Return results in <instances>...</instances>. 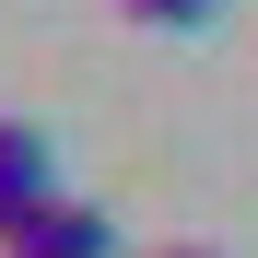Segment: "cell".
<instances>
[{"instance_id": "6da1fadb", "label": "cell", "mask_w": 258, "mask_h": 258, "mask_svg": "<svg viewBox=\"0 0 258 258\" xmlns=\"http://www.w3.org/2000/svg\"><path fill=\"white\" fill-rule=\"evenodd\" d=\"M0 258H117V223H106L94 200H59V188H47L12 235H0Z\"/></svg>"}, {"instance_id": "7a4b0ae2", "label": "cell", "mask_w": 258, "mask_h": 258, "mask_svg": "<svg viewBox=\"0 0 258 258\" xmlns=\"http://www.w3.org/2000/svg\"><path fill=\"white\" fill-rule=\"evenodd\" d=\"M47 188H59V164H47V129H35V117H0V235H12V223H24Z\"/></svg>"}, {"instance_id": "3957f363", "label": "cell", "mask_w": 258, "mask_h": 258, "mask_svg": "<svg viewBox=\"0 0 258 258\" xmlns=\"http://www.w3.org/2000/svg\"><path fill=\"white\" fill-rule=\"evenodd\" d=\"M117 12H129V24H211L223 0H117Z\"/></svg>"}, {"instance_id": "277c9868", "label": "cell", "mask_w": 258, "mask_h": 258, "mask_svg": "<svg viewBox=\"0 0 258 258\" xmlns=\"http://www.w3.org/2000/svg\"><path fill=\"white\" fill-rule=\"evenodd\" d=\"M164 258H211V246H164Z\"/></svg>"}]
</instances>
